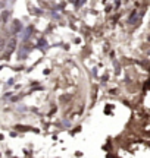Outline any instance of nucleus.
Listing matches in <instances>:
<instances>
[{
	"mask_svg": "<svg viewBox=\"0 0 150 158\" xmlns=\"http://www.w3.org/2000/svg\"><path fill=\"white\" fill-rule=\"evenodd\" d=\"M19 31H22L21 22H19V21H13V23H12V34H16Z\"/></svg>",
	"mask_w": 150,
	"mask_h": 158,
	"instance_id": "nucleus-1",
	"label": "nucleus"
},
{
	"mask_svg": "<svg viewBox=\"0 0 150 158\" xmlns=\"http://www.w3.org/2000/svg\"><path fill=\"white\" fill-rule=\"evenodd\" d=\"M16 38H12L11 41H9V44H7V53H9V54H11L12 51L15 50V47H16Z\"/></svg>",
	"mask_w": 150,
	"mask_h": 158,
	"instance_id": "nucleus-2",
	"label": "nucleus"
},
{
	"mask_svg": "<svg viewBox=\"0 0 150 158\" xmlns=\"http://www.w3.org/2000/svg\"><path fill=\"white\" fill-rule=\"evenodd\" d=\"M135 22H137V10H134L130 15V19H128V23H135Z\"/></svg>",
	"mask_w": 150,
	"mask_h": 158,
	"instance_id": "nucleus-3",
	"label": "nucleus"
},
{
	"mask_svg": "<svg viewBox=\"0 0 150 158\" xmlns=\"http://www.w3.org/2000/svg\"><path fill=\"white\" fill-rule=\"evenodd\" d=\"M2 18H3V22H7V18H9V12H3Z\"/></svg>",
	"mask_w": 150,
	"mask_h": 158,
	"instance_id": "nucleus-4",
	"label": "nucleus"
},
{
	"mask_svg": "<svg viewBox=\"0 0 150 158\" xmlns=\"http://www.w3.org/2000/svg\"><path fill=\"white\" fill-rule=\"evenodd\" d=\"M3 48H5V38L0 37V50H3Z\"/></svg>",
	"mask_w": 150,
	"mask_h": 158,
	"instance_id": "nucleus-5",
	"label": "nucleus"
},
{
	"mask_svg": "<svg viewBox=\"0 0 150 158\" xmlns=\"http://www.w3.org/2000/svg\"><path fill=\"white\" fill-rule=\"evenodd\" d=\"M84 2H86V0H80V5H82V3H84Z\"/></svg>",
	"mask_w": 150,
	"mask_h": 158,
	"instance_id": "nucleus-6",
	"label": "nucleus"
}]
</instances>
